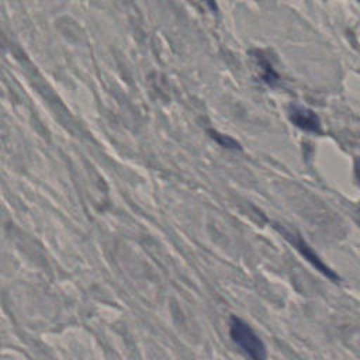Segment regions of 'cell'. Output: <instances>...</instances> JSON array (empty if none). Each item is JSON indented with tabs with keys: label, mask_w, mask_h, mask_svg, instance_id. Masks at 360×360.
I'll return each instance as SVG.
<instances>
[{
	"label": "cell",
	"mask_w": 360,
	"mask_h": 360,
	"mask_svg": "<svg viewBox=\"0 0 360 360\" xmlns=\"http://www.w3.org/2000/svg\"><path fill=\"white\" fill-rule=\"evenodd\" d=\"M255 59L257 60V66H259L260 70H262V77H263V80H264L266 83H269V84L276 83V82H277V75H276V72L273 70V68H271V65L269 63V60L264 59L263 55L259 53V52L256 53Z\"/></svg>",
	"instance_id": "277c9868"
},
{
	"label": "cell",
	"mask_w": 360,
	"mask_h": 360,
	"mask_svg": "<svg viewBox=\"0 0 360 360\" xmlns=\"http://www.w3.org/2000/svg\"><path fill=\"white\" fill-rule=\"evenodd\" d=\"M288 117H290V121L302 131L315 132V134L321 132L319 117L312 110L304 105H297V104L291 105L288 111Z\"/></svg>",
	"instance_id": "3957f363"
},
{
	"label": "cell",
	"mask_w": 360,
	"mask_h": 360,
	"mask_svg": "<svg viewBox=\"0 0 360 360\" xmlns=\"http://www.w3.org/2000/svg\"><path fill=\"white\" fill-rule=\"evenodd\" d=\"M229 336L233 343L250 360H267V349L253 328L242 318L232 315L229 319Z\"/></svg>",
	"instance_id": "6da1fadb"
},
{
	"label": "cell",
	"mask_w": 360,
	"mask_h": 360,
	"mask_svg": "<svg viewBox=\"0 0 360 360\" xmlns=\"http://www.w3.org/2000/svg\"><path fill=\"white\" fill-rule=\"evenodd\" d=\"M212 136L217 139L218 143H221L225 148H229V149H239L240 148L239 143L235 139H232V138H229L226 135H222V134H218V132H212Z\"/></svg>",
	"instance_id": "5b68a950"
},
{
	"label": "cell",
	"mask_w": 360,
	"mask_h": 360,
	"mask_svg": "<svg viewBox=\"0 0 360 360\" xmlns=\"http://www.w3.org/2000/svg\"><path fill=\"white\" fill-rule=\"evenodd\" d=\"M273 226L277 229V232L280 235H283V238L291 245L295 248V250L312 266L315 267L322 276H325L326 278L338 283L340 281V277L336 271H333L319 256L318 253L308 245V242L295 231H291V229H287L285 226L283 225H277V224H273Z\"/></svg>",
	"instance_id": "7a4b0ae2"
},
{
	"label": "cell",
	"mask_w": 360,
	"mask_h": 360,
	"mask_svg": "<svg viewBox=\"0 0 360 360\" xmlns=\"http://www.w3.org/2000/svg\"><path fill=\"white\" fill-rule=\"evenodd\" d=\"M354 177H356L357 183L360 184V159H357L354 162Z\"/></svg>",
	"instance_id": "8992f818"
}]
</instances>
